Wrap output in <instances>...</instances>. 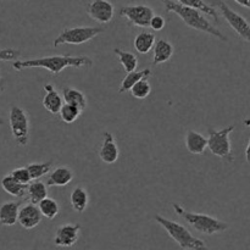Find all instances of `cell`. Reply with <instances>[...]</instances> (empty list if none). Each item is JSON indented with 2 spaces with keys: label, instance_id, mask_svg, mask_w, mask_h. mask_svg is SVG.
Listing matches in <instances>:
<instances>
[{
  "label": "cell",
  "instance_id": "16",
  "mask_svg": "<svg viewBox=\"0 0 250 250\" xmlns=\"http://www.w3.org/2000/svg\"><path fill=\"white\" fill-rule=\"evenodd\" d=\"M73 171L67 166H59L54 168L48 177V187H65L72 182Z\"/></svg>",
  "mask_w": 250,
  "mask_h": 250
},
{
  "label": "cell",
  "instance_id": "23",
  "mask_svg": "<svg viewBox=\"0 0 250 250\" xmlns=\"http://www.w3.org/2000/svg\"><path fill=\"white\" fill-rule=\"evenodd\" d=\"M175 1L180 2V4L185 5V6L198 10V11H200L202 14L208 15V16H210L211 19H214V21L217 22V23L220 22L219 14H217V11L215 10V7L212 6V5L207 4L204 0H175Z\"/></svg>",
  "mask_w": 250,
  "mask_h": 250
},
{
  "label": "cell",
  "instance_id": "5",
  "mask_svg": "<svg viewBox=\"0 0 250 250\" xmlns=\"http://www.w3.org/2000/svg\"><path fill=\"white\" fill-rule=\"evenodd\" d=\"M236 128L234 125L222 129H215L210 127L208 129L209 138H208V148L212 155L220 159L227 160L229 163H233L234 156L232 154V144L229 139V134Z\"/></svg>",
  "mask_w": 250,
  "mask_h": 250
},
{
  "label": "cell",
  "instance_id": "32",
  "mask_svg": "<svg viewBox=\"0 0 250 250\" xmlns=\"http://www.w3.org/2000/svg\"><path fill=\"white\" fill-rule=\"evenodd\" d=\"M21 56V51L17 49H0V61H16Z\"/></svg>",
  "mask_w": 250,
  "mask_h": 250
},
{
  "label": "cell",
  "instance_id": "36",
  "mask_svg": "<svg viewBox=\"0 0 250 250\" xmlns=\"http://www.w3.org/2000/svg\"><path fill=\"white\" fill-rule=\"evenodd\" d=\"M4 89H5L4 84H2V83H0V94H1V93L4 92Z\"/></svg>",
  "mask_w": 250,
  "mask_h": 250
},
{
  "label": "cell",
  "instance_id": "30",
  "mask_svg": "<svg viewBox=\"0 0 250 250\" xmlns=\"http://www.w3.org/2000/svg\"><path fill=\"white\" fill-rule=\"evenodd\" d=\"M129 92H131L132 97H133L134 99L144 100L146 98H148L149 94L151 93V85L150 83L148 82V80H142L139 81L137 84H134Z\"/></svg>",
  "mask_w": 250,
  "mask_h": 250
},
{
  "label": "cell",
  "instance_id": "11",
  "mask_svg": "<svg viewBox=\"0 0 250 250\" xmlns=\"http://www.w3.org/2000/svg\"><path fill=\"white\" fill-rule=\"evenodd\" d=\"M81 225L65 224L61 225L55 232L54 244L59 248H71L77 243L80 238Z\"/></svg>",
  "mask_w": 250,
  "mask_h": 250
},
{
  "label": "cell",
  "instance_id": "21",
  "mask_svg": "<svg viewBox=\"0 0 250 250\" xmlns=\"http://www.w3.org/2000/svg\"><path fill=\"white\" fill-rule=\"evenodd\" d=\"M62 98L65 100L66 104L75 105V106L80 107L82 111H84L85 107H87L88 102L87 97L83 92L76 89L72 87H63L62 88Z\"/></svg>",
  "mask_w": 250,
  "mask_h": 250
},
{
  "label": "cell",
  "instance_id": "20",
  "mask_svg": "<svg viewBox=\"0 0 250 250\" xmlns=\"http://www.w3.org/2000/svg\"><path fill=\"white\" fill-rule=\"evenodd\" d=\"M156 37L153 32H141L136 36L133 41V46L137 53L148 54L155 46Z\"/></svg>",
  "mask_w": 250,
  "mask_h": 250
},
{
  "label": "cell",
  "instance_id": "15",
  "mask_svg": "<svg viewBox=\"0 0 250 250\" xmlns=\"http://www.w3.org/2000/svg\"><path fill=\"white\" fill-rule=\"evenodd\" d=\"M21 209L20 202H6L0 205V225L14 226L19 222V212Z\"/></svg>",
  "mask_w": 250,
  "mask_h": 250
},
{
  "label": "cell",
  "instance_id": "27",
  "mask_svg": "<svg viewBox=\"0 0 250 250\" xmlns=\"http://www.w3.org/2000/svg\"><path fill=\"white\" fill-rule=\"evenodd\" d=\"M114 51L115 54L119 56L120 62H121V65L124 66L125 71H126L127 73L136 71L137 66H138V59H137V56L134 55L133 53L121 50V49L119 48H115Z\"/></svg>",
  "mask_w": 250,
  "mask_h": 250
},
{
  "label": "cell",
  "instance_id": "33",
  "mask_svg": "<svg viewBox=\"0 0 250 250\" xmlns=\"http://www.w3.org/2000/svg\"><path fill=\"white\" fill-rule=\"evenodd\" d=\"M166 26V20L164 19L160 15H154V17L150 21V28L153 31H161V29L165 28Z\"/></svg>",
  "mask_w": 250,
  "mask_h": 250
},
{
  "label": "cell",
  "instance_id": "29",
  "mask_svg": "<svg viewBox=\"0 0 250 250\" xmlns=\"http://www.w3.org/2000/svg\"><path fill=\"white\" fill-rule=\"evenodd\" d=\"M82 112H83L82 110H81L80 107L75 106V105L63 104V106L61 107L60 112H59V115H60L61 120H62L65 124H73V122L81 116Z\"/></svg>",
  "mask_w": 250,
  "mask_h": 250
},
{
  "label": "cell",
  "instance_id": "17",
  "mask_svg": "<svg viewBox=\"0 0 250 250\" xmlns=\"http://www.w3.org/2000/svg\"><path fill=\"white\" fill-rule=\"evenodd\" d=\"M175 54V48L172 44L166 39H158L154 46V56H153V65L158 66L161 63H165L170 60Z\"/></svg>",
  "mask_w": 250,
  "mask_h": 250
},
{
  "label": "cell",
  "instance_id": "13",
  "mask_svg": "<svg viewBox=\"0 0 250 250\" xmlns=\"http://www.w3.org/2000/svg\"><path fill=\"white\" fill-rule=\"evenodd\" d=\"M43 215L39 210L38 205H34L32 203L23 205L20 209L19 212V224L24 229H33L42 222Z\"/></svg>",
  "mask_w": 250,
  "mask_h": 250
},
{
  "label": "cell",
  "instance_id": "26",
  "mask_svg": "<svg viewBox=\"0 0 250 250\" xmlns=\"http://www.w3.org/2000/svg\"><path fill=\"white\" fill-rule=\"evenodd\" d=\"M38 208L41 210L43 217H46L48 220H54L60 214V205L53 198L46 197L45 199H43L39 203Z\"/></svg>",
  "mask_w": 250,
  "mask_h": 250
},
{
  "label": "cell",
  "instance_id": "10",
  "mask_svg": "<svg viewBox=\"0 0 250 250\" xmlns=\"http://www.w3.org/2000/svg\"><path fill=\"white\" fill-rule=\"evenodd\" d=\"M87 14L99 23H109L114 19L115 7L109 0H93L87 5Z\"/></svg>",
  "mask_w": 250,
  "mask_h": 250
},
{
  "label": "cell",
  "instance_id": "28",
  "mask_svg": "<svg viewBox=\"0 0 250 250\" xmlns=\"http://www.w3.org/2000/svg\"><path fill=\"white\" fill-rule=\"evenodd\" d=\"M51 166H53V161H45V163H31L26 167L28 168L32 181H38L50 171Z\"/></svg>",
  "mask_w": 250,
  "mask_h": 250
},
{
  "label": "cell",
  "instance_id": "31",
  "mask_svg": "<svg viewBox=\"0 0 250 250\" xmlns=\"http://www.w3.org/2000/svg\"><path fill=\"white\" fill-rule=\"evenodd\" d=\"M11 176L17 181V182L26 186H28L32 181L31 175H29V171L26 166H24V167H17L15 168V170H12Z\"/></svg>",
  "mask_w": 250,
  "mask_h": 250
},
{
  "label": "cell",
  "instance_id": "24",
  "mask_svg": "<svg viewBox=\"0 0 250 250\" xmlns=\"http://www.w3.org/2000/svg\"><path fill=\"white\" fill-rule=\"evenodd\" d=\"M27 195H28L29 203L34 205H38L43 199L48 197V186L42 181H33L28 185L27 189Z\"/></svg>",
  "mask_w": 250,
  "mask_h": 250
},
{
  "label": "cell",
  "instance_id": "14",
  "mask_svg": "<svg viewBox=\"0 0 250 250\" xmlns=\"http://www.w3.org/2000/svg\"><path fill=\"white\" fill-rule=\"evenodd\" d=\"M45 95L43 98V106L46 111L50 114H59L61 107L63 106V98L58 93V90L54 88L53 84L44 85Z\"/></svg>",
  "mask_w": 250,
  "mask_h": 250
},
{
  "label": "cell",
  "instance_id": "3",
  "mask_svg": "<svg viewBox=\"0 0 250 250\" xmlns=\"http://www.w3.org/2000/svg\"><path fill=\"white\" fill-rule=\"evenodd\" d=\"M172 208L176 214L180 215L182 219H185L195 231L207 236L222 233V232L229 229V224L216 219L214 216H210L207 214H199V212L187 211L183 207H181L177 203H172Z\"/></svg>",
  "mask_w": 250,
  "mask_h": 250
},
{
  "label": "cell",
  "instance_id": "22",
  "mask_svg": "<svg viewBox=\"0 0 250 250\" xmlns=\"http://www.w3.org/2000/svg\"><path fill=\"white\" fill-rule=\"evenodd\" d=\"M71 207L78 214H82L88 208V203H89V195H88L87 190L83 187H76L75 189L71 192L70 195Z\"/></svg>",
  "mask_w": 250,
  "mask_h": 250
},
{
  "label": "cell",
  "instance_id": "2",
  "mask_svg": "<svg viewBox=\"0 0 250 250\" xmlns=\"http://www.w3.org/2000/svg\"><path fill=\"white\" fill-rule=\"evenodd\" d=\"M161 1L165 6L166 11L177 15L188 27L210 34V36L215 37L222 42H227V37L220 29H217L200 11L192 9V7L185 6V5L180 4L175 0H161Z\"/></svg>",
  "mask_w": 250,
  "mask_h": 250
},
{
  "label": "cell",
  "instance_id": "19",
  "mask_svg": "<svg viewBox=\"0 0 250 250\" xmlns=\"http://www.w3.org/2000/svg\"><path fill=\"white\" fill-rule=\"evenodd\" d=\"M1 188L7 193V194L12 195L15 198H23L27 194V189H28V186L22 185V183L17 182L14 177L11 176V173L9 175H5L1 178Z\"/></svg>",
  "mask_w": 250,
  "mask_h": 250
},
{
  "label": "cell",
  "instance_id": "37",
  "mask_svg": "<svg viewBox=\"0 0 250 250\" xmlns=\"http://www.w3.org/2000/svg\"><path fill=\"white\" fill-rule=\"evenodd\" d=\"M0 125H4V120L1 119V116H0Z\"/></svg>",
  "mask_w": 250,
  "mask_h": 250
},
{
  "label": "cell",
  "instance_id": "6",
  "mask_svg": "<svg viewBox=\"0 0 250 250\" xmlns=\"http://www.w3.org/2000/svg\"><path fill=\"white\" fill-rule=\"evenodd\" d=\"M104 28L102 27H89V26H81V27H70L65 28L55 39H54L53 46H60L62 44H72V45H80V44L87 43L92 41L97 36H99Z\"/></svg>",
  "mask_w": 250,
  "mask_h": 250
},
{
  "label": "cell",
  "instance_id": "9",
  "mask_svg": "<svg viewBox=\"0 0 250 250\" xmlns=\"http://www.w3.org/2000/svg\"><path fill=\"white\" fill-rule=\"evenodd\" d=\"M119 14L121 17L128 20L133 26L146 28L150 27V21L154 17V10L150 6L144 4H134L126 5V6L120 7Z\"/></svg>",
  "mask_w": 250,
  "mask_h": 250
},
{
  "label": "cell",
  "instance_id": "4",
  "mask_svg": "<svg viewBox=\"0 0 250 250\" xmlns=\"http://www.w3.org/2000/svg\"><path fill=\"white\" fill-rule=\"evenodd\" d=\"M154 219L182 250H210L204 241L193 236L183 225L166 219L161 215H155Z\"/></svg>",
  "mask_w": 250,
  "mask_h": 250
},
{
  "label": "cell",
  "instance_id": "8",
  "mask_svg": "<svg viewBox=\"0 0 250 250\" xmlns=\"http://www.w3.org/2000/svg\"><path fill=\"white\" fill-rule=\"evenodd\" d=\"M216 6L220 9L222 16L226 20L227 23L229 24V27H231L242 39H244V41L250 43V23L248 20L244 16H242L241 14H238L237 11H234L233 9H231V7H229L226 2L222 1V0H216Z\"/></svg>",
  "mask_w": 250,
  "mask_h": 250
},
{
  "label": "cell",
  "instance_id": "35",
  "mask_svg": "<svg viewBox=\"0 0 250 250\" xmlns=\"http://www.w3.org/2000/svg\"><path fill=\"white\" fill-rule=\"evenodd\" d=\"M246 160H247V163L250 164V137H249L248 146H247V149H246Z\"/></svg>",
  "mask_w": 250,
  "mask_h": 250
},
{
  "label": "cell",
  "instance_id": "38",
  "mask_svg": "<svg viewBox=\"0 0 250 250\" xmlns=\"http://www.w3.org/2000/svg\"><path fill=\"white\" fill-rule=\"evenodd\" d=\"M0 83H1V75H0Z\"/></svg>",
  "mask_w": 250,
  "mask_h": 250
},
{
  "label": "cell",
  "instance_id": "34",
  "mask_svg": "<svg viewBox=\"0 0 250 250\" xmlns=\"http://www.w3.org/2000/svg\"><path fill=\"white\" fill-rule=\"evenodd\" d=\"M234 1H236L238 5H241V6L250 9V0H234Z\"/></svg>",
  "mask_w": 250,
  "mask_h": 250
},
{
  "label": "cell",
  "instance_id": "25",
  "mask_svg": "<svg viewBox=\"0 0 250 250\" xmlns=\"http://www.w3.org/2000/svg\"><path fill=\"white\" fill-rule=\"evenodd\" d=\"M151 76V71L149 68H146V70H141V71H133V72L127 73L126 77L122 80L121 85H120V93H125L127 90H131L132 87L134 84L139 82L142 80H148L149 77Z\"/></svg>",
  "mask_w": 250,
  "mask_h": 250
},
{
  "label": "cell",
  "instance_id": "7",
  "mask_svg": "<svg viewBox=\"0 0 250 250\" xmlns=\"http://www.w3.org/2000/svg\"><path fill=\"white\" fill-rule=\"evenodd\" d=\"M9 125L12 137L19 146H26L29 141V119L22 107L14 105L10 109Z\"/></svg>",
  "mask_w": 250,
  "mask_h": 250
},
{
  "label": "cell",
  "instance_id": "1",
  "mask_svg": "<svg viewBox=\"0 0 250 250\" xmlns=\"http://www.w3.org/2000/svg\"><path fill=\"white\" fill-rule=\"evenodd\" d=\"M93 60L89 56H71V55H53L44 56L29 60H16L12 62V67L16 71H23L26 68H44L53 75H59L65 68L73 67H92Z\"/></svg>",
  "mask_w": 250,
  "mask_h": 250
},
{
  "label": "cell",
  "instance_id": "12",
  "mask_svg": "<svg viewBox=\"0 0 250 250\" xmlns=\"http://www.w3.org/2000/svg\"><path fill=\"white\" fill-rule=\"evenodd\" d=\"M119 155L120 149L114 134L111 132L105 131L103 133V142L99 149V158L102 159L103 163L111 165V164H115L119 160Z\"/></svg>",
  "mask_w": 250,
  "mask_h": 250
},
{
  "label": "cell",
  "instance_id": "18",
  "mask_svg": "<svg viewBox=\"0 0 250 250\" xmlns=\"http://www.w3.org/2000/svg\"><path fill=\"white\" fill-rule=\"evenodd\" d=\"M186 148L190 154H203L208 148V138H205L199 132L189 129L186 133Z\"/></svg>",
  "mask_w": 250,
  "mask_h": 250
}]
</instances>
